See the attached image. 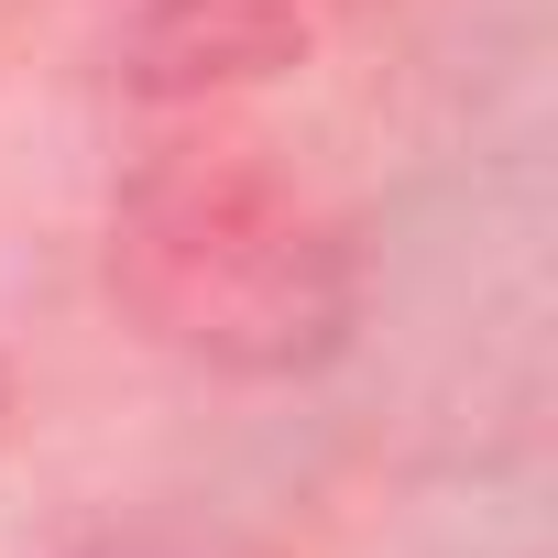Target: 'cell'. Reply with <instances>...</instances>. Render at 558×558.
<instances>
[{
    "instance_id": "cell-1",
    "label": "cell",
    "mask_w": 558,
    "mask_h": 558,
    "mask_svg": "<svg viewBox=\"0 0 558 558\" xmlns=\"http://www.w3.org/2000/svg\"><path fill=\"white\" fill-rule=\"evenodd\" d=\"M110 286L121 307L219 373H296L351 329V252L252 154H175L132 175L110 219Z\"/></svg>"
}]
</instances>
